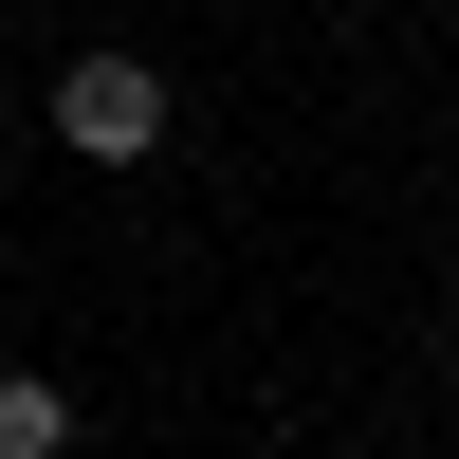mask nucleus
Masks as SVG:
<instances>
[{
    "label": "nucleus",
    "instance_id": "1",
    "mask_svg": "<svg viewBox=\"0 0 459 459\" xmlns=\"http://www.w3.org/2000/svg\"><path fill=\"white\" fill-rule=\"evenodd\" d=\"M56 147L74 166H147L166 147V74L147 56H56Z\"/></svg>",
    "mask_w": 459,
    "mask_h": 459
},
{
    "label": "nucleus",
    "instance_id": "2",
    "mask_svg": "<svg viewBox=\"0 0 459 459\" xmlns=\"http://www.w3.org/2000/svg\"><path fill=\"white\" fill-rule=\"evenodd\" d=\"M0 459H74V404H56V368H0Z\"/></svg>",
    "mask_w": 459,
    "mask_h": 459
}]
</instances>
